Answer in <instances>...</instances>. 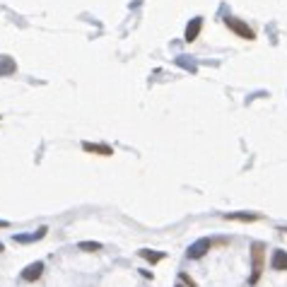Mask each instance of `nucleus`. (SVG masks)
Returning <instances> with one entry per match:
<instances>
[{
  "label": "nucleus",
  "mask_w": 287,
  "mask_h": 287,
  "mask_svg": "<svg viewBox=\"0 0 287 287\" xmlns=\"http://www.w3.org/2000/svg\"><path fill=\"white\" fill-rule=\"evenodd\" d=\"M263 268H266V244L256 242V244L251 246V278H248V282H251V285H256V282H258Z\"/></svg>",
  "instance_id": "f257e3e1"
},
{
  "label": "nucleus",
  "mask_w": 287,
  "mask_h": 287,
  "mask_svg": "<svg viewBox=\"0 0 287 287\" xmlns=\"http://www.w3.org/2000/svg\"><path fill=\"white\" fill-rule=\"evenodd\" d=\"M224 24H227V27H230V32H234L239 39H246V41H254V39H256V32L248 27L246 22L236 20V17H227V20H224Z\"/></svg>",
  "instance_id": "f03ea898"
},
{
  "label": "nucleus",
  "mask_w": 287,
  "mask_h": 287,
  "mask_svg": "<svg viewBox=\"0 0 287 287\" xmlns=\"http://www.w3.org/2000/svg\"><path fill=\"white\" fill-rule=\"evenodd\" d=\"M210 248H212V242H210V239H198V242H193V244L188 246L186 256H188V258H193V260H198V258H203Z\"/></svg>",
  "instance_id": "7ed1b4c3"
},
{
  "label": "nucleus",
  "mask_w": 287,
  "mask_h": 287,
  "mask_svg": "<svg viewBox=\"0 0 287 287\" xmlns=\"http://www.w3.org/2000/svg\"><path fill=\"white\" fill-rule=\"evenodd\" d=\"M41 273H44V263L36 260V263H29L27 268L22 270V280H27V282H34V280H39Z\"/></svg>",
  "instance_id": "20e7f679"
},
{
  "label": "nucleus",
  "mask_w": 287,
  "mask_h": 287,
  "mask_svg": "<svg viewBox=\"0 0 287 287\" xmlns=\"http://www.w3.org/2000/svg\"><path fill=\"white\" fill-rule=\"evenodd\" d=\"M200 29H203V17H193L191 22H188V27H186V34H184V39L188 41H196L198 39V34H200Z\"/></svg>",
  "instance_id": "39448f33"
},
{
  "label": "nucleus",
  "mask_w": 287,
  "mask_h": 287,
  "mask_svg": "<svg viewBox=\"0 0 287 287\" xmlns=\"http://www.w3.org/2000/svg\"><path fill=\"white\" fill-rule=\"evenodd\" d=\"M270 268L273 270H287V251L275 248L273 256H270Z\"/></svg>",
  "instance_id": "423d86ee"
},
{
  "label": "nucleus",
  "mask_w": 287,
  "mask_h": 287,
  "mask_svg": "<svg viewBox=\"0 0 287 287\" xmlns=\"http://www.w3.org/2000/svg\"><path fill=\"white\" fill-rule=\"evenodd\" d=\"M82 150H84V152H94V154H102V157L114 154V150H111L109 145H92V142H82Z\"/></svg>",
  "instance_id": "0eeeda50"
},
{
  "label": "nucleus",
  "mask_w": 287,
  "mask_h": 287,
  "mask_svg": "<svg viewBox=\"0 0 287 287\" xmlns=\"http://www.w3.org/2000/svg\"><path fill=\"white\" fill-rule=\"evenodd\" d=\"M224 220H239V222H254V220H260V215L256 212H227L222 215Z\"/></svg>",
  "instance_id": "6e6552de"
},
{
  "label": "nucleus",
  "mask_w": 287,
  "mask_h": 287,
  "mask_svg": "<svg viewBox=\"0 0 287 287\" xmlns=\"http://www.w3.org/2000/svg\"><path fill=\"white\" fill-rule=\"evenodd\" d=\"M12 72H14L12 58H8V56H0V78H2V75H12Z\"/></svg>",
  "instance_id": "1a4fd4ad"
},
{
  "label": "nucleus",
  "mask_w": 287,
  "mask_h": 287,
  "mask_svg": "<svg viewBox=\"0 0 287 287\" xmlns=\"http://www.w3.org/2000/svg\"><path fill=\"white\" fill-rule=\"evenodd\" d=\"M138 254H140L145 260H150V263H160V260L164 258V254H160V251H150V248H140Z\"/></svg>",
  "instance_id": "9d476101"
},
{
  "label": "nucleus",
  "mask_w": 287,
  "mask_h": 287,
  "mask_svg": "<svg viewBox=\"0 0 287 287\" xmlns=\"http://www.w3.org/2000/svg\"><path fill=\"white\" fill-rule=\"evenodd\" d=\"M78 248H80V251H90V254H94V251H102V244H99V242H80Z\"/></svg>",
  "instance_id": "9b49d317"
},
{
  "label": "nucleus",
  "mask_w": 287,
  "mask_h": 287,
  "mask_svg": "<svg viewBox=\"0 0 287 287\" xmlns=\"http://www.w3.org/2000/svg\"><path fill=\"white\" fill-rule=\"evenodd\" d=\"M178 280H181V282H184V285H186V287H196V280H193L191 275L181 273V275H178Z\"/></svg>",
  "instance_id": "f8f14e48"
},
{
  "label": "nucleus",
  "mask_w": 287,
  "mask_h": 287,
  "mask_svg": "<svg viewBox=\"0 0 287 287\" xmlns=\"http://www.w3.org/2000/svg\"><path fill=\"white\" fill-rule=\"evenodd\" d=\"M0 227H8V222H2V220H0Z\"/></svg>",
  "instance_id": "ddd939ff"
},
{
  "label": "nucleus",
  "mask_w": 287,
  "mask_h": 287,
  "mask_svg": "<svg viewBox=\"0 0 287 287\" xmlns=\"http://www.w3.org/2000/svg\"><path fill=\"white\" fill-rule=\"evenodd\" d=\"M176 287H186V285H176Z\"/></svg>",
  "instance_id": "4468645a"
}]
</instances>
